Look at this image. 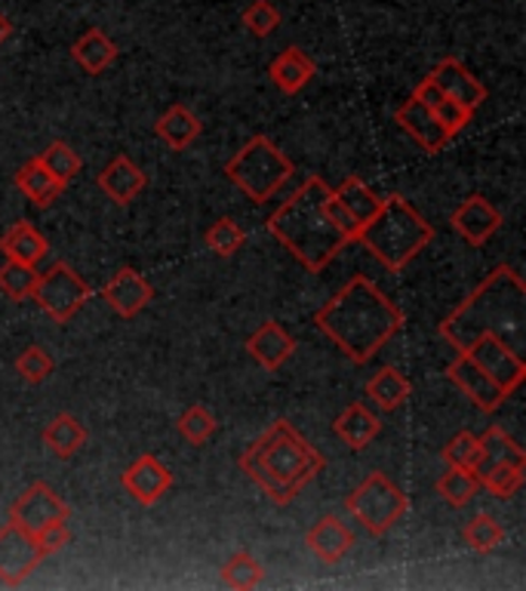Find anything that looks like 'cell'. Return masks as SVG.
Masks as SVG:
<instances>
[{"label":"cell","instance_id":"74e56055","mask_svg":"<svg viewBox=\"0 0 526 591\" xmlns=\"http://www.w3.org/2000/svg\"><path fill=\"white\" fill-rule=\"evenodd\" d=\"M246 244V231L234 222V219H216L213 226L207 229V247L216 253V256H234V253H241Z\"/></svg>","mask_w":526,"mask_h":591},{"label":"cell","instance_id":"603a6c76","mask_svg":"<svg viewBox=\"0 0 526 591\" xmlns=\"http://www.w3.org/2000/svg\"><path fill=\"white\" fill-rule=\"evenodd\" d=\"M201 120L197 115L191 112L189 105H169L164 115L157 117V124H154V133L161 136L164 142H167L172 152H185L191 149L197 139H201Z\"/></svg>","mask_w":526,"mask_h":591},{"label":"cell","instance_id":"9c48e42d","mask_svg":"<svg viewBox=\"0 0 526 591\" xmlns=\"http://www.w3.org/2000/svg\"><path fill=\"white\" fill-rule=\"evenodd\" d=\"M469 361H474L489 380L496 382L508 398L524 385L526 380V361L521 351H514L511 345H505L496 336H480L477 343H471L465 351H462Z\"/></svg>","mask_w":526,"mask_h":591},{"label":"cell","instance_id":"4fadbf2b","mask_svg":"<svg viewBox=\"0 0 526 591\" xmlns=\"http://www.w3.org/2000/svg\"><path fill=\"white\" fill-rule=\"evenodd\" d=\"M447 380H450L452 385L477 407V410H484V413H496V410L508 401L505 391L489 380L477 363L469 361L465 355H459V358L447 367Z\"/></svg>","mask_w":526,"mask_h":591},{"label":"cell","instance_id":"f546056e","mask_svg":"<svg viewBox=\"0 0 526 591\" xmlns=\"http://www.w3.org/2000/svg\"><path fill=\"white\" fill-rule=\"evenodd\" d=\"M477 490H480V480L471 468L447 465V472L437 477V497L444 499L450 509H465L471 499L477 497Z\"/></svg>","mask_w":526,"mask_h":591},{"label":"cell","instance_id":"f35d334b","mask_svg":"<svg viewBox=\"0 0 526 591\" xmlns=\"http://www.w3.org/2000/svg\"><path fill=\"white\" fill-rule=\"evenodd\" d=\"M480 459H484V450H480V438L477 435H471V432H459V435H452L447 440V447H444V462L447 465H456V468H477L480 465Z\"/></svg>","mask_w":526,"mask_h":591},{"label":"cell","instance_id":"2e32d148","mask_svg":"<svg viewBox=\"0 0 526 591\" xmlns=\"http://www.w3.org/2000/svg\"><path fill=\"white\" fill-rule=\"evenodd\" d=\"M428 77H432V83L440 93L452 99V102H462L469 112H477L487 102V87L471 75L459 59H440Z\"/></svg>","mask_w":526,"mask_h":591},{"label":"cell","instance_id":"e0dca14e","mask_svg":"<svg viewBox=\"0 0 526 591\" xmlns=\"http://www.w3.org/2000/svg\"><path fill=\"white\" fill-rule=\"evenodd\" d=\"M102 299L120 314V318H136L139 311H145L154 299L151 284L132 268H120L108 284L102 286Z\"/></svg>","mask_w":526,"mask_h":591},{"label":"cell","instance_id":"9a60e30c","mask_svg":"<svg viewBox=\"0 0 526 591\" xmlns=\"http://www.w3.org/2000/svg\"><path fill=\"white\" fill-rule=\"evenodd\" d=\"M120 487L127 490V497H132V502L149 509L172 487V472L161 459L145 453V457L136 459L130 468L120 475Z\"/></svg>","mask_w":526,"mask_h":591},{"label":"cell","instance_id":"44dd1931","mask_svg":"<svg viewBox=\"0 0 526 591\" xmlns=\"http://www.w3.org/2000/svg\"><path fill=\"white\" fill-rule=\"evenodd\" d=\"M315 75H318L315 59L305 56L299 47H286L281 56L268 65V77H271V83L286 95H296L299 90H305V87L315 80Z\"/></svg>","mask_w":526,"mask_h":591},{"label":"cell","instance_id":"7a4b0ae2","mask_svg":"<svg viewBox=\"0 0 526 591\" xmlns=\"http://www.w3.org/2000/svg\"><path fill=\"white\" fill-rule=\"evenodd\" d=\"M480 336H496L514 351L526 345V284L511 266L496 268L440 324V339L450 343L456 355Z\"/></svg>","mask_w":526,"mask_h":591},{"label":"cell","instance_id":"836d02e7","mask_svg":"<svg viewBox=\"0 0 526 591\" xmlns=\"http://www.w3.org/2000/svg\"><path fill=\"white\" fill-rule=\"evenodd\" d=\"M462 536H465V542H469L471 552L489 554V552H496V549L502 545V539H505V530H502V524H499L496 517L487 515V512H480V515H474L469 524H465Z\"/></svg>","mask_w":526,"mask_h":591},{"label":"cell","instance_id":"cb8c5ba5","mask_svg":"<svg viewBox=\"0 0 526 591\" xmlns=\"http://www.w3.org/2000/svg\"><path fill=\"white\" fill-rule=\"evenodd\" d=\"M0 253L10 262H25V266H38L40 259H47L50 244L31 222L20 219L16 226H10V231L0 237Z\"/></svg>","mask_w":526,"mask_h":591},{"label":"cell","instance_id":"ffe728a7","mask_svg":"<svg viewBox=\"0 0 526 591\" xmlns=\"http://www.w3.org/2000/svg\"><path fill=\"white\" fill-rule=\"evenodd\" d=\"M305 545L318 554V561H323V564H338L345 554L351 552L355 534L348 530L345 521H338L336 515H326L305 534Z\"/></svg>","mask_w":526,"mask_h":591},{"label":"cell","instance_id":"8992f818","mask_svg":"<svg viewBox=\"0 0 526 591\" xmlns=\"http://www.w3.org/2000/svg\"><path fill=\"white\" fill-rule=\"evenodd\" d=\"M293 160L268 139V136H253L241 152L226 164V176L244 191L253 204L271 201L281 185L293 176Z\"/></svg>","mask_w":526,"mask_h":591},{"label":"cell","instance_id":"d6986e66","mask_svg":"<svg viewBox=\"0 0 526 591\" xmlns=\"http://www.w3.org/2000/svg\"><path fill=\"white\" fill-rule=\"evenodd\" d=\"M246 351H249V358L265 367V370H281L283 363L293 358V351H296V339L283 330L278 321H265L249 339H246Z\"/></svg>","mask_w":526,"mask_h":591},{"label":"cell","instance_id":"1f68e13d","mask_svg":"<svg viewBox=\"0 0 526 591\" xmlns=\"http://www.w3.org/2000/svg\"><path fill=\"white\" fill-rule=\"evenodd\" d=\"M474 475L480 480V487H487L489 493L499 499H511L524 484V468L502 465V462H480L474 468Z\"/></svg>","mask_w":526,"mask_h":591},{"label":"cell","instance_id":"ac0fdd59","mask_svg":"<svg viewBox=\"0 0 526 591\" xmlns=\"http://www.w3.org/2000/svg\"><path fill=\"white\" fill-rule=\"evenodd\" d=\"M95 185L102 189V194H108V201H114L117 207H127L132 204L145 185H149V176L139 164H132L127 154L114 157L105 170L95 176Z\"/></svg>","mask_w":526,"mask_h":591},{"label":"cell","instance_id":"f1b7e54d","mask_svg":"<svg viewBox=\"0 0 526 591\" xmlns=\"http://www.w3.org/2000/svg\"><path fill=\"white\" fill-rule=\"evenodd\" d=\"M333 194H336L338 204L358 219L360 226H367L379 213V207H382V197L358 176H348L338 189H333Z\"/></svg>","mask_w":526,"mask_h":591},{"label":"cell","instance_id":"83f0119b","mask_svg":"<svg viewBox=\"0 0 526 591\" xmlns=\"http://www.w3.org/2000/svg\"><path fill=\"white\" fill-rule=\"evenodd\" d=\"M87 428H84V422L72 416V413H59L50 420V425L43 428V444H47V450L53 453L56 459H72L87 444Z\"/></svg>","mask_w":526,"mask_h":591},{"label":"cell","instance_id":"7c38bea8","mask_svg":"<svg viewBox=\"0 0 526 591\" xmlns=\"http://www.w3.org/2000/svg\"><path fill=\"white\" fill-rule=\"evenodd\" d=\"M502 222H505L502 210H496L492 201L484 197V194H471V197H465V201L459 204V210L450 216V226L469 241L471 247H484L489 237L502 229Z\"/></svg>","mask_w":526,"mask_h":591},{"label":"cell","instance_id":"8fae6325","mask_svg":"<svg viewBox=\"0 0 526 591\" xmlns=\"http://www.w3.org/2000/svg\"><path fill=\"white\" fill-rule=\"evenodd\" d=\"M68 517H72L68 502L59 497L50 484H43V480L31 484V487L10 505V521H16L20 527H25L28 534L35 536H38L43 527H50V524H68Z\"/></svg>","mask_w":526,"mask_h":591},{"label":"cell","instance_id":"277c9868","mask_svg":"<svg viewBox=\"0 0 526 591\" xmlns=\"http://www.w3.org/2000/svg\"><path fill=\"white\" fill-rule=\"evenodd\" d=\"M330 191L333 189L323 182V176H308L299 189L268 216V226H265L268 234L311 274H320L351 244L323 210V201L330 197Z\"/></svg>","mask_w":526,"mask_h":591},{"label":"cell","instance_id":"f6af8a7d","mask_svg":"<svg viewBox=\"0 0 526 591\" xmlns=\"http://www.w3.org/2000/svg\"><path fill=\"white\" fill-rule=\"evenodd\" d=\"M413 95L422 102V105H428V108H434V105L444 99V93H440V90L432 83V77H425V80H422V83L413 90Z\"/></svg>","mask_w":526,"mask_h":591},{"label":"cell","instance_id":"ab89813d","mask_svg":"<svg viewBox=\"0 0 526 591\" xmlns=\"http://www.w3.org/2000/svg\"><path fill=\"white\" fill-rule=\"evenodd\" d=\"M16 373H20L28 385L47 382L53 376V358H50V351H47L43 345H28L20 358H16Z\"/></svg>","mask_w":526,"mask_h":591},{"label":"cell","instance_id":"d590c367","mask_svg":"<svg viewBox=\"0 0 526 591\" xmlns=\"http://www.w3.org/2000/svg\"><path fill=\"white\" fill-rule=\"evenodd\" d=\"M38 160L47 167V170L53 172V176H56L59 182H65V185L75 179L77 172L84 170L80 154H77L68 142H62V139H59V142H50V145H47V152L38 154Z\"/></svg>","mask_w":526,"mask_h":591},{"label":"cell","instance_id":"5b68a950","mask_svg":"<svg viewBox=\"0 0 526 591\" xmlns=\"http://www.w3.org/2000/svg\"><path fill=\"white\" fill-rule=\"evenodd\" d=\"M434 241V229L403 194L382 197L379 213L360 226L358 244L370 249L388 271H403Z\"/></svg>","mask_w":526,"mask_h":591},{"label":"cell","instance_id":"4dcf8cb0","mask_svg":"<svg viewBox=\"0 0 526 591\" xmlns=\"http://www.w3.org/2000/svg\"><path fill=\"white\" fill-rule=\"evenodd\" d=\"M480 450H484V459H480V462H502V465L526 468L524 447L511 438L502 425H489L487 432L480 435Z\"/></svg>","mask_w":526,"mask_h":591},{"label":"cell","instance_id":"b9f144b4","mask_svg":"<svg viewBox=\"0 0 526 591\" xmlns=\"http://www.w3.org/2000/svg\"><path fill=\"white\" fill-rule=\"evenodd\" d=\"M432 112H434V117H437V120H440V124L447 127V133H450V136L462 133V130L469 127L471 115H474V112H469V108H465L462 102H452V99H447V95H444V99H440V102L434 105Z\"/></svg>","mask_w":526,"mask_h":591},{"label":"cell","instance_id":"e575fe53","mask_svg":"<svg viewBox=\"0 0 526 591\" xmlns=\"http://www.w3.org/2000/svg\"><path fill=\"white\" fill-rule=\"evenodd\" d=\"M38 266H25V262H10L0 268V293L10 296L13 303H25L31 299L35 284H38Z\"/></svg>","mask_w":526,"mask_h":591},{"label":"cell","instance_id":"484cf974","mask_svg":"<svg viewBox=\"0 0 526 591\" xmlns=\"http://www.w3.org/2000/svg\"><path fill=\"white\" fill-rule=\"evenodd\" d=\"M117 43H114L102 28H90L84 38L75 40V47H72V56L75 62L87 72V75H102V72H108L114 62H117Z\"/></svg>","mask_w":526,"mask_h":591},{"label":"cell","instance_id":"30bf717a","mask_svg":"<svg viewBox=\"0 0 526 591\" xmlns=\"http://www.w3.org/2000/svg\"><path fill=\"white\" fill-rule=\"evenodd\" d=\"M47 554L40 552L38 536L28 534L16 521H7L0 527V582L16 589L31 573L38 570V564Z\"/></svg>","mask_w":526,"mask_h":591},{"label":"cell","instance_id":"5bb4252c","mask_svg":"<svg viewBox=\"0 0 526 591\" xmlns=\"http://www.w3.org/2000/svg\"><path fill=\"white\" fill-rule=\"evenodd\" d=\"M395 120L403 127V133L410 136L422 152L437 154L450 145L452 136L447 133V127H444V124L434 117L432 108H428V105H422L415 95H410V99L397 108Z\"/></svg>","mask_w":526,"mask_h":591},{"label":"cell","instance_id":"52a82bcc","mask_svg":"<svg viewBox=\"0 0 526 591\" xmlns=\"http://www.w3.org/2000/svg\"><path fill=\"white\" fill-rule=\"evenodd\" d=\"M345 512L370 536H385L410 512V499L392 477L382 472H370L358 490H351L345 497Z\"/></svg>","mask_w":526,"mask_h":591},{"label":"cell","instance_id":"d6a6232c","mask_svg":"<svg viewBox=\"0 0 526 591\" xmlns=\"http://www.w3.org/2000/svg\"><path fill=\"white\" fill-rule=\"evenodd\" d=\"M222 586H228V589H238V591H246V589H256L259 582L265 579V567L262 561H256L249 552H238L231 554V561H226V567H222Z\"/></svg>","mask_w":526,"mask_h":591},{"label":"cell","instance_id":"bcb514c9","mask_svg":"<svg viewBox=\"0 0 526 591\" xmlns=\"http://www.w3.org/2000/svg\"><path fill=\"white\" fill-rule=\"evenodd\" d=\"M10 31H13V25H10V20H7V16L0 13V43L10 38Z\"/></svg>","mask_w":526,"mask_h":591},{"label":"cell","instance_id":"6da1fadb","mask_svg":"<svg viewBox=\"0 0 526 591\" xmlns=\"http://www.w3.org/2000/svg\"><path fill=\"white\" fill-rule=\"evenodd\" d=\"M318 330L355 363H370L403 330V311L367 274H355L315 311Z\"/></svg>","mask_w":526,"mask_h":591},{"label":"cell","instance_id":"d4e9b609","mask_svg":"<svg viewBox=\"0 0 526 591\" xmlns=\"http://www.w3.org/2000/svg\"><path fill=\"white\" fill-rule=\"evenodd\" d=\"M16 185H20L22 194H25L35 207H40V210H47L53 201H59V194L65 191V182H59L56 176L47 170L38 157L25 160L20 170H16Z\"/></svg>","mask_w":526,"mask_h":591},{"label":"cell","instance_id":"7bdbcfd3","mask_svg":"<svg viewBox=\"0 0 526 591\" xmlns=\"http://www.w3.org/2000/svg\"><path fill=\"white\" fill-rule=\"evenodd\" d=\"M323 210H326V216H330V222H333V226H336V229L342 231V234H345L348 241H358L360 222L355 219V216H351V213L345 210L342 204H338L336 194H333V191H330V197L323 201Z\"/></svg>","mask_w":526,"mask_h":591},{"label":"cell","instance_id":"3957f363","mask_svg":"<svg viewBox=\"0 0 526 591\" xmlns=\"http://www.w3.org/2000/svg\"><path fill=\"white\" fill-rule=\"evenodd\" d=\"M323 465V453L302 438L290 420L271 422L241 457V472L281 509L296 502Z\"/></svg>","mask_w":526,"mask_h":591},{"label":"cell","instance_id":"7402d4cb","mask_svg":"<svg viewBox=\"0 0 526 591\" xmlns=\"http://www.w3.org/2000/svg\"><path fill=\"white\" fill-rule=\"evenodd\" d=\"M333 428H336V435L351 450H367L373 440L379 438V432H382V422H379V416L367 407V403H348L342 413L336 416V422H333Z\"/></svg>","mask_w":526,"mask_h":591},{"label":"cell","instance_id":"ee69618b","mask_svg":"<svg viewBox=\"0 0 526 591\" xmlns=\"http://www.w3.org/2000/svg\"><path fill=\"white\" fill-rule=\"evenodd\" d=\"M72 542V534H68V524H50L38 534V545L43 554H56L59 549H65Z\"/></svg>","mask_w":526,"mask_h":591},{"label":"cell","instance_id":"60d3db41","mask_svg":"<svg viewBox=\"0 0 526 591\" xmlns=\"http://www.w3.org/2000/svg\"><path fill=\"white\" fill-rule=\"evenodd\" d=\"M281 25V10L271 0H253L244 10V28L253 38H271Z\"/></svg>","mask_w":526,"mask_h":591},{"label":"cell","instance_id":"4316f807","mask_svg":"<svg viewBox=\"0 0 526 591\" xmlns=\"http://www.w3.org/2000/svg\"><path fill=\"white\" fill-rule=\"evenodd\" d=\"M410 391H413V385L397 367H382L379 373H373V380L367 382V398L385 413L400 410L403 403L410 401Z\"/></svg>","mask_w":526,"mask_h":591},{"label":"cell","instance_id":"8d00e7d4","mask_svg":"<svg viewBox=\"0 0 526 591\" xmlns=\"http://www.w3.org/2000/svg\"><path fill=\"white\" fill-rule=\"evenodd\" d=\"M176 428H179V435L189 440V444L201 447V444H207V440L216 435L219 422H216V416L209 413L207 407L194 403V407H189V410H185V413L179 416Z\"/></svg>","mask_w":526,"mask_h":591},{"label":"cell","instance_id":"ba28073f","mask_svg":"<svg viewBox=\"0 0 526 591\" xmlns=\"http://www.w3.org/2000/svg\"><path fill=\"white\" fill-rule=\"evenodd\" d=\"M93 286L87 284L68 262H53L43 274H38V284L31 299L38 303L56 324H68L80 308L90 303Z\"/></svg>","mask_w":526,"mask_h":591}]
</instances>
